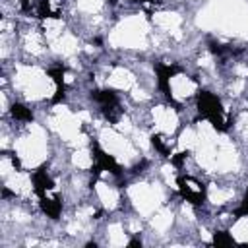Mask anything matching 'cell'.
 <instances>
[{
	"label": "cell",
	"instance_id": "4",
	"mask_svg": "<svg viewBox=\"0 0 248 248\" xmlns=\"http://www.w3.org/2000/svg\"><path fill=\"white\" fill-rule=\"evenodd\" d=\"M178 72H180V68H178V66H174V64H157V66H155L157 85H159L161 93L167 97V101H170L174 107H178V105H176V103H174V99H172V91H170V78H172V76H176Z\"/></svg>",
	"mask_w": 248,
	"mask_h": 248
},
{
	"label": "cell",
	"instance_id": "11",
	"mask_svg": "<svg viewBox=\"0 0 248 248\" xmlns=\"http://www.w3.org/2000/svg\"><path fill=\"white\" fill-rule=\"evenodd\" d=\"M151 143H153V147H155L163 157H170V149L163 143V138H161V136H151Z\"/></svg>",
	"mask_w": 248,
	"mask_h": 248
},
{
	"label": "cell",
	"instance_id": "13",
	"mask_svg": "<svg viewBox=\"0 0 248 248\" xmlns=\"http://www.w3.org/2000/svg\"><path fill=\"white\" fill-rule=\"evenodd\" d=\"M64 97H66V85H58L52 95V105H58L60 101H64Z\"/></svg>",
	"mask_w": 248,
	"mask_h": 248
},
{
	"label": "cell",
	"instance_id": "10",
	"mask_svg": "<svg viewBox=\"0 0 248 248\" xmlns=\"http://www.w3.org/2000/svg\"><path fill=\"white\" fill-rule=\"evenodd\" d=\"M103 114L110 124H116L120 118V108L118 105H108V107H103Z\"/></svg>",
	"mask_w": 248,
	"mask_h": 248
},
{
	"label": "cell",
	"instance_id": "5",
	"mask_svg": "<svg viewBox=\"0 0 248 248\" xmlns=\"http://www.w3.org/2000/svg\"><path fill=\"white\" fill-rule=\"evenodd\" d=\"M31 182H33V190H35V194H37L39 198L46 196V192L54 188V182H52V178H50L48 172H46V165H41L37 170H33Z\"/></svg>",
	"mask_w": 248,
	"mask_h": 248
},
{
	"label": "cell",
	"instance_id": "3",
	"mask_svg": "<svg viewBox=\"0 0 248 248\" xmlns=\"http://www.w3.org/2000/svg\"><path fill=\"white\" fill-rule=\"evenodd\" d=\"M91 151H93V161H95V165H93V169H91V172H93V182L97 180V176H99L103 170H107V172H110V174H114V176H120V174H122V169H120V165L116 163V159H114L112 155H108L107 151H103L97 143L91 145Z\"/></svg>",
	"mask_w": 248,
	"mask_h": 248
},
{
	"label": "cell",
	"instance_id": "1",
	"mask_svg": "<svg viewBox=\"0 0 248 248\" xmlns=\"http://www.w3.org/2000/svg\"><path fill=\"white\" fill-rule=\"evenodd\" d=\"M196 107H198V112L202 118L209 120L211 126L217 130V132H225L229 130V120L225 118V110H223V105L219 101V97L207 89H200L198 95H196Z\"/></svg>",
	"mask_w": 248,
	"mask_h": 248
},
{
	"label": "cell",
	"instance_id": "8",
	"mask_svg": "<svg viewBox=\"0 0 248 248\" xmlns=\"http://www.w3.org/2000/svg\"><path fill=\"white\" fill-rule=\"evenodd\" d=\"M10 114H12L16 120H21V122H31V120H33L31 108H27V107L21 105V103H14L12 108H10Z\"/></svg>",
	"mask_w": 248,
	"mask_h": 248
},
{
	"label": "cell",
	"instance_id": "6",
	"mask_svg": "<svg viewBox=\"0 0 248 248\" xmlns=\"http://www.w3.org/2000/svg\"><path fill=\"white\" fill-rule=\"evenodd\" d=\"M39 203H41V209H43V213L46 217H50V219H58L60 217V213H62L60 198H46V196H43V198H39Z\"/></svg>",
	"mask_w": 248,
	"mask_h": 248
},
{
	"label": "cell",
	"instance_id": "15",
	"mask_svg": "<svg viewBox=\"0 0 248 248\" xmlns=\"http://www.w3.org/2000/svg\"><path fill=\"white\" fill-rule=\"evenodd\" d=\"M19 6H21V12H31L33 0H19Z\"/></svg>",
	"mask_w": 248,
	"mask_h": 248
},
{
	"label": "cell",
	"instance_id": "17",
	"mask_svg": "<svg viewBox=\"0 0 248 248\" xmlns=\"http://www.w3.org/2000/svg\"><path fill=\"white\" fill-rule=\"evenodd\" d=\"M128 246H141V240H140V238H132V240L128 242Z\"/></svg>",
	"mask_w": 248,
	"mask_h": 248
},
{
	"label": "cell",
	"instance_id": "16",
	"mask_svg": "<svg viewBox=\"0 0 248 248\" xmlns=\"http://www.w3.org/2000/svg\"><path fill=\"white\" fill-rule=\"evenodd\" d=\"M12 165H14L16 169H21V163H19V159H17L16 155H12Z\"/></svg>",
	"mask_w": 248,
	"mask_h": 248
},
{
	"label": "cell",
	"instance_id": "9",
	"mask_svg": "<svg viewBox=\"0 0 248 248\" xmlns=\"http://www.w3.org/2000/svg\"><path fill=\"white\" fill-rule=\"evenodd\" d=\"M232 242H234V238H232L227 231H217V232L213 234V240H211L213 246H229V244H232Z\"/></svg>",
	"mask_w": 248,
	"mask_h": 248
},
{
	"label": "cell",
	"instance_id": "14",
	"mask_svg": "<svg viewBox=\"0 0 248 248\" xmlns=\"http://www.w3.org/2000/svg\"><path fill=\"white\" fill-rule=\"evenodd\" d=\"M186 157H188V151H180V153H174V155H170V163H172L174 167H182V163L186 161Z\"/></svg>",
	"mask_w": 248,
	"mask_h": 248
},
{
	"label": "cell",
	"instance_id": "2",
	"mask_svg": "<svg viewBox=\"0 0 248 248\" xmlns=\"http://www.w3.org/2000/svg\"><path fill=\"white\" fill-rule=\"evenodd\" d=\"M176 184H178V192H180L182 200H186L192 205H203V202H205V186L200 180H196L194 176L182 174V176H178Z\"/></svg>",
	"mask_w": 248,
	"mask_h": 248
},
{
	"label": "cell",
	"instance_id": "12",
	"mask_svg": "<svg viewBox=\"0 0 248 248\" xmlns=\"http://www.w3.org/2000/svg\"><path fill=\"white\" fill-rule=\"evenodd\" d=\"M48 76L52 78V81L56 83V87H58V85H66V83H64V68H62V66L50 68V70H48Z\"/></svg>",
	"mask_w": 248,
	"mask_h": 248
},
{
	"label": "cell",
	"instance_id": "7",
	"mask_svg": "<svg viewBox=\"0 0 248 248\" xmlns=\"http://www.w3.org/2000/svg\"><path fill=\"white\" fill-rule=\"evenodd\" d=\"M91 99L97 101L101 107L118 105V95L112 89H95V91H91Z\"/></svg>",
	"mask_w": 248,
	"mask_h": 248
}]
</instances>
